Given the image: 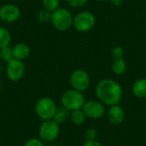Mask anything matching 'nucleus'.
<instances>
[{"mask_svg":"<svg viewBox=\"0 0 146 146\" xmlns=\"http://www.w3.org/2000/svg\"><path fill=\"white\" fill-rule=\"evenodd\" d=\"M95 93L98 99L102 104L110 107L120 104L122 98L123 91L121 86L115 80L104 79L97 84Z\"/></svg>","mask_w":146,"mask_h":146,"instance_id":"obj_1","label":"nucleus"},{"mask_svg":"<svg viewBox=\"0 0 146 146\" xmlns=\"http://www.w3.org/2000/svg\"><path fill=\"white\" fill-rule=\"evenodd\" d=\"M74 16L72 13L65 8H58L51 12L50 23L55 29L65 32L73 26Z\"/></svg>","mask_w":146,"mask_h":146,"instance_id":"obj_2","label":"nucleus"},{"mask_svg":"<svg viewBox=\"0 0 146 146\" xmlns=\"http://www.w3.org/2000/svg\"><path fill=\"white\" fill-rule=\"evenodd\" d=\"M62 104L69 111L82 109L86 99L83 92L74 89H69L63 92L61 98Z\"/></svg>","mask_w":146,"mask_h":146,"instance_id":"obj_3","label":"nucleus"},{"mask_svg":"<svg viewBox=\"0 0 146 146\" xmlns=\"http://www.w3.org/2000/svg\"><path fill=\"white\" fill-rule=\"evenodd\" d=\"M57 107L56 102L49 97L39 98L34 107V110L38 118L44 121L51 120L56 113Z\"/></svg>","mask_w":146,"mask_h":146,"instance_id":"obj_4","label":"nucleus"},{"mask_svg":"<svg viewBox=\"0 0 146 146\" xmlns=\"http://www.w3.org/2000/svg\"><path fill=\"white\" fill-rule=\"evenodd\" d=\"M95 23V15L92 12L85 10L78 13L74 17L73 27L79 33H86L93 28Z\"/></svg>","mask_w":146,"mask_h":146,"instance_id":"obj_5","label":"nucleus"},{"mask_svg":"<svg viewBox=\"0 0 146 146\" xmlns=\"http://www.w3.org/2000/svg\"><path fill=\"white\" fill-rule=\"evenodd\" d=\"M69 83L73 89L81 92H86L89 88L91 84L90 75L84 69H75L70 74Z\"/></svg>","mask_w":146,"mask_h":146,"instance_id":"obj_6","label":"nucleus"},{"mask_svg":"<svg viewBox=\"0 0 146 146\" xmlns=\"http://www.w3.org/2000/svg\"><path fill=\"white\" fill-rule=\"evenodd\" d=\"M60 133V126L52 119L44 121L38 129V135L41 140L44 142H51L55 140Z\"/></svg>","mask_w":146,"mask_h":146,"instance_id":"obj_7","label":"nucleus"},{"mask_svg":"<svg viewBox=\"0 0 146 146\" xmlns=\"http://www.w3.org/2000/svg\"><path fill=\"white\" fill-rule=\"evenodd\" d=\"M5 73L9 80L16 82L23 77L25 74V65L22 61L13 58L6 63Z\"/></svg>","mask_w":146,"mask_h":146,"instance_id":"obj_8","label":"nucleus"},{"mask_svg":"<svg viewBox=\"0 0 146 146\" xmlns=\"http://www.w3.org/2000/svg\"><path fill=\"white\" fill-rule=\"evenodd\" d=\"M85 115L88 118L97 120L102 118L105 114V107L104 104L100 101L90 100L85 102L82 109Z\"/></svg>","mask_w":146,"mask_h":146,"instance_id":"obj_9","label":"nucleus"},{"mask_svg":"<svg viewBox=\"0 0 146 146\" xmlns=\"http://www.w3.org/2000/svg\"><path fill=\"white\" fill-rule=\"evenodd\" d=\"M21 16L20 9L13 3H6L0 7V20L5 23L15 22Z\"/></svg>","mask_w":146,"mask_h":146,"instance_id":"obj_10","label":"nucleus"},{"mask_svg":"<svg viewBox=\"0 0 146 146\" xmlns=\"http://www.w3.org/2000/svg\"><path fill=\"white\" fill-rule=\"evenodd\" d=\"M125 111L119 104L110 106L107 112V119L112 125L117 126L121 124L125 120Z\"/></svg>","mask_w":146,"mask_h":146,"instance_id":"obj_11","label":"nucleus"},{"mask_svg":"<svg viewBox=\"0 0 146 146\" xmlns=\"http://www.w3.org/2000/svg\"><path fill=\"white\" fill-rule=\"evenodd\" d=\"M12 50H13L14 58L17 60H21V61L27 59L31 53L30 47L26 43L16 44L15 45H14V47H12Z\"/></svg>","mask_w":146,"mask_h":146,"instance_id":"obj_12","label":"nucleus"},{"mask_svg":"<svg viewBox=\"0 0 146 146\" xmlns=\"http://www.w3.org/2000/svg\"><path fill=\"white\" fill-rule=\"evenodd\" d=\"M133 94L140 99L146 98V78L137 80L132 86Z\"/></svg>","mask_w":146,"mask_h":146,"instance_id":"obj_13","label":"nucleus"},{"mask_svg":"<svg viewBox=\"0 0 146 146\" xmlns=\"http://www.w3.org/2000/svg\"><path fill=\"white\" fill-rule=\"evenodd\" d=\"M127 62L124 59V56L115 57L114 61L111 64L112 72L116 75H122L127 71Z\"/></svg>","mask_w":146,"mask_h":146,"instance_id":"obj_14","label":"nucleus"},{"mask_svg":"<svg viewBox=\"0 0 146 146\" xmlns=\"http://www.w3.org/2000/svg\"><path fill=\"white\" fill-rule=\"evenodd\" d=\"M70 115L69 114V110H67L66 108H64L63 106L61 108H57L56 110V113L52 118V120L56 122L57 124H62L66 121V120L68 119V117Z\"/></svg>","mask_w":146,"mask_h":146,"instance_id":"obj_15","label":"nucleus"},{"mask_svg":"<svg viewBox=\"0 0 146 146\" xmlns=\"http://www.w3.org/2000/svg\"><path fill=\"white\" fill-rule=\"evenodd\" d=\"M86 116L85 115V114L81 109L73 110L70 113V119H71L72 122L76 126H81L82 124H84V122L86 121Z\"/></svg>","mask_w":146,"mask_h":146,"instance_id":"obj_16","label":"nucleus"},{"mask_svg":"<svg viewBox=\"0 0 146 146\" xmlns=\"http://www.w3.org/2000/svg\"><path fill=\"white\" fill-rule=\"evenodd\" d=\"M11 42V34L9 30L0 27V49L9 46Z\"/></svg>","mask_w":146,"mask_h":146,"instance_id":"obj_17","label":"nucleus"},{"mask_svg":"<svg viewBox=\"0 0 146 146\" xmlns=\"http://www.w3.org/2000/svg\"><path fill=\"white\" fill-rule=\"evenodd\" d=\"M14 58L13 56V50H12V47L6 46L3 48L0 49V59L4 62H8L10 60H12Z\"/></svg>","mask_w":146,"mask_h":146,"instance_id":"obj_18","label":"nucleus"},{"mask_svg":"<svg viewBox=\"0 0 146 146\" xmlns=\"http://www.w3.org/2000/svg\"><path fill=\"white\" fill-rule=\"evenodd\" d=\"M60 5V0H42V6L43 9L53 12L56 9L59 8Z\"/></svg>","mask_w":146,"mask_h":146,"instance_id":"obj_19","label":"nucleus"},{"mask_svg":"<svg viewBox=\"0 0 146 146\" xmlns=\"http://www.w3.org/2000/svg\"><path fill=\"white\" fill-rule=\"evenodd\" d=\"M50 19H51V12L44 9H40L37 14V20L41 23L50 22Z\"/></svg>","mask_w":146,"mask_h":146,"instance_id":"obj_20","label":"nucleus"},{"mask_svg":"<svg viewBox=\"0 0 146 146\" xmlns=\"http://www.w3.org/2000/svg\"><path fill=\"white\" fill-rule=\"evenodd\" d=\"M84 137L86 140H95L97 139V137H98V132L95 128H92V127L87 128L85 131Z\"/></svg>","mask_w":146,"mask_h":146,"instance_id":"obj_21","label":"nucleus"},{"mask_svg":"<svg viewBox=\"0 0 146 146\" xmlns=\"http://www.w3.org/2000/svg\"><path fill=\"white\" fill-rule=\"evenodd\" d=\"M66 3L73 8H80L84 6L88 0H65Z\"/></svg>","mask_w":146,"mask_h":146,"instance_id":"obj_22","label":"nucleus"},{"mask_svg":"<svg viewBox=\"0 0 146 146\" xmlns=\"http://www.w3.org/2000/svg\"><path fill=\"white\" fill-rule=\"evenodd\" d=\"M111 55L114 58L119 56H124V50L121 46H115V48H113Z\"/></svg>","mask_w":146,"mask_h":146,"instance_id":"obj_23","label":"nucleus"},{"mask_svg":"<svg viewBox=\"0 0 146 146\" xmlns=\"http://www.w3.org/2000/svg\"><path fill=\"white\" fill-rule=\"evenodd\" d=\"M24 146H44L42 140L41 139H28L26 143Z\"/></svg>","mask_w":146,"mask_h":146,"instance_id":"obj_24","label":"nucleus"},{"mask_svg":"<svg viewBox=\"0 0 146 146\" xmlns=\"http://www.w3.org/2000/svg\"><path fill=\"white\" fill-rule=\"evenodd\" d=\"M83 146H104L98 140H86L83 144Z\"/></svg>","mask_w":146,"mask_h":146,"instance_id":"obj_25","label":"nucleus"},{"mask_svg":"<svg viewBox=\"0 0 146 146\" xmlns=\"http://www.w3.org/2000/svg\"><path fill=\"white\" fill-rule=\"evenodd\" d=\"M109 1L115 7H119L123 3V0H109Z\"/></svg>","mask_w":146,"mask_h":146,"instance_id":"obj_26","label":"nucleus"},{"mask_svg":"<svg viewBox=\"0 0 146 146\" xmlns=\"http://www.w3.org/2000/svg\"><path fill=\"white\" fill-rule=\"evenodd\" d=\"M96 1H98V2H104V1H107V0H96Z\"/></svg>","mask_w":146,"mask_h":146,"instance_id":"obj_27","label":"nucleus"}]
</instances>
